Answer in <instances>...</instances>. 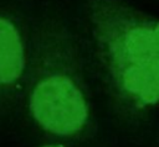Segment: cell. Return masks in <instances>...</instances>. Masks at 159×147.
Returning a JSON list of instances; mask_svg holds the SVG:
<instances>
[{
  "mask_svg": "<svg viewBox=\"0 0 159 147\" xmlns=\"http://www.w3.org/2000/svg\"><path fill=\"white\" fill-rule=\"evenodd\" d=\"M93 32L109 75L128 67L152 68L159 58L154 23L117 0L99 2L92 14Z\"/></svg>",
  "mask_w": 159,
  "mask_h": 147,
  "instance_id": "1",
  "label": "cell"
},
{
  "mask_svg": "<svg viewBox=\"0 0 159 147\" xmlns=\"http://www.w3.org/2000/svg\"><path fill=\"white\" fill-rule=\"evenodd\" d=\"M152 70H153V75H154V79L157 82V85L159 88V58L154 62V64L152 67Z\"/></svg>",
  "mask_w": 159,
  "mask_h": 147,
  "instance_id": "4",
  "label": "cell"
},
{
  "mask_svg": "<svg viewBox=\"0 0 159 147\" xmlns=\"http://www.w3.org/2000/svg\"><path fill=\"white\" fill-rule=\"evenodd\" d=\"M43 147H62V146H55V145H50V146H43Z\"/></svg>",
  "mask_w": 159,
  "mask_h": 147,
  "instance_id": "6",
  "label": "cell"
},
{
  "mask_svg": "<svg viewBox=\"0 0 159 147\" xmlns=\"http://www.w3.org/2000/svg\"><path fill=\"white\" fill-rule=\"evenodd\" d=\"M25 69V53L16 27L0 19V104L11 95Z\"/></svg>",
  "mask_w": 159,
  "mask_h": 147,
  "instance_id": "3",
  "label": "cell"
},
{
  "mask_svg": "<svg viewBox=\"0 0 159 147\" xmlns=\"http://www.w3.org/2000/svg\"><path fill=\"white\" fill-rule=\"evenodd\" d=\"M154 37H155V41H157V44L159 48V22L154 23Z\"/></svg>",
  "mask_w": 159,
  "mask_h": 147,
  "instance_id": "5",
  "label": "cell"
},
{
  "mask_svg": "<svg viewBox=\"0 0 159 147\" xmlns=\"http://www.w3.org/2000/svg\"><path fill=\"white\" fill-rule=\"evenodd\" d=\"M29 107L43 130L63 137L82 132L89 117L84 83L63 63L39 67L30 86Z\"/></svg>",
  "mask_w": 159,
  "mask_h": 147,
  "instance_id": "2",
  "label": "cell"
}]
</instances>
